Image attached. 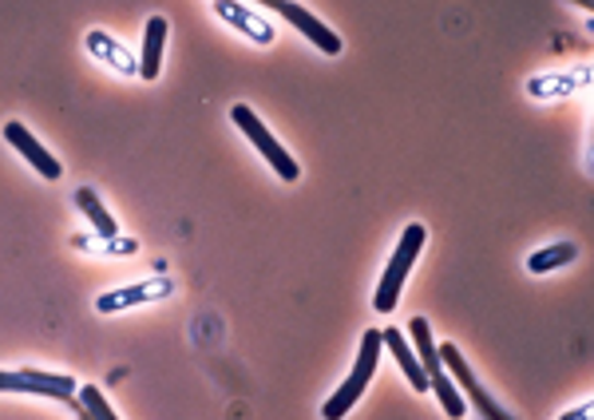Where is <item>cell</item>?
Here are the masks:
<instances>
[{
    "instance_id": "cell-1",
    "label": "cell",
    "mask_w": 594,
    "mask_h": 420,
    "mask_svg": "<svg viewBox=\"0 0 594 420\" xmlns=\"http://www.w3.org/2000/svg\"><path fill=\"white\" fill-rule=\"evenodd\" d=\"M424 238H428L424 226H420V222H408L405 234H400V242H396L393 258H388L385 273H381V282H376V294H373L376 314H393V310H396V302H400V290H405V282H408V273H412L420 250H424Z\"/></svg>"
},
{
    "instance_id": "cell-2",
    "label": "cell",
    "mask_w": 594,
    "mask_h": 420,
    "mask_svg": "<svg viewBox=\"0 0 594 420\" xmlns=\"http://www.w3.org/2000/svg\"><path fill=\"white\" fill-rule=\"evenodd\" d=\"M376 365H381V329H369V334L361 337V349H357V361H353V369H349V377H345L341 389L322 405V420L349 417V409L361 400V393L373 385Z\"/></svg>"
},
{
    "instance_id": "cell-3",
    "label": "cell",
    "mask_w": 594,
    "mask_h": 420,
    "mask_svg": "<svg viewBox=\"0 0 594 420\" xmlns=\"http://www.w3.org/2000/svg\"><path fill=\"white\" fill-rule=\"evenodd\" d=\"M230 119H234V124L242 127V136L251 139L254 143V151H258L261 159H266V163H270L273 167V175H278V179H286V183H298V175H302V167H298V159L290 155V151H286V143L278 136H273L270 127L261 124L258 116H254L251 107L246 104H234V112H230Z\"/></svg>"
},
{
    "instance_id": "cell-4",
    "label": "cell",
    "mask_w": 594,
    "mask_h": 420,
    "mask_svg": "<svg viewBox=\"0 0 594 420\" xmlns=\"http://www.w3.org/2000/svg\"><path fill=\"white\" fill-rule=\"evenodd\" d=\"M436 353H440V365L449 369L452 385H459V389H464V393H459V397H464V405H471V409L480 412L484 420H515L508 409H503L500 400H496L488 389H484L480 377L471 373V365H468L464 358H459V349L452 346V341H444V346H440Z\"/></svg>"
},
{
    "instance_id": "cell-5",
    "label": "cell",
    "mask_w": 594,
    "mask_h": 420,
    "mask_svg": "<svg viewBox=\"0 0 594 420\" xmlns=\"http://www.w3.org/2000/svg\"><path fill=\"white\" fill-rule=\"evenodd\" d=\"M0 393H28V397H53V400H75L80 385L68 373H44V369H0Z\"/></svg>"
},
{
    "instance_id": "cell-6",
    "label": "cell",
    "mask_w": 594,
    "mask_h": 420,
    "mask_svg": "<svg viewBox=\"0 0 594 420\" xmlns=\"http://www.w3.org/2000/svg\"><path fill=\"white\" fill-rule=\"evenodd\" d=\"M171 294H175V282L167 273H155V278H143V282L119 285L112 294H100L95 298V314H124V310H136V305L167 302Z\"/></svg>"
},
{
    "instance_id": "cell-7",
    "label": "cell",
    "mask_w": 594,
    "mask_h": 420,
    "mask_svg": "<svg viewBox=\"0 0 594 420\" xmlns=\"http://www.w3.org/2000/svg\"><path fill=\"white\" fill-rule=\"evenodd\" d=\"M266 9H278V16H282L286 24H293V28L302 32L305 40L313 44V48H322L325 56H337L341 52V36H337L329 24H322L317 16H313L305 4H293V0H270Z\"/></svg>"
},
{
    "instance_id": "cell-8",
    "label": "cell",
    "mask_w": 594,
    "mask_h": 420,
    "mask_svg": "<svg viewBox=\"0 0 594 420\" xmlns=\"http://www.w3.org/2000/svg\"><path fill=\"white\" fill-rule=\"evenodd\" d=\"M210 9H214V16H219V21H226L230 28H238L242 36H246V40L261 44V48L278 40L273 24L266 21V16H261L258 9H251V4H238V0H214Z\"/></svg>"
},
{
    "instance_id": "cell-9",
    "label": "cell",
    "mask_w": 594,
    "mask_h": 420,
    "mask_svg": "<svg viewBox=\"0 0 594 420\" xmlns=\"http://www.w3.org/2000/svg\"><path fill=\"white\" fill-rule=\"evenodd\" d=\"M591 88V68H574V72H539L527 80V95L539 104H555L567 95H579Z\"/></svg>"
},
{
    "instance_id": "cell-10",
    "label": "cell",
    "mask_w": 594,
    "mask_h": 420,
    "mask_svg": "<svg viewBox=\"0 0 594 420\" xmlns=\"http://www.w3.org/2000/svg\"><path fill=\"white\" fill-rule=\"evenodd\" d=\"M4 139H9L12 148H16L24 159H28L32 171H36L40 179H60V175H63V167L56 163L53 151H44V148H40V139L32 136V131L21 124V119H9V124H4Z\"/></svg>"
},
{
    "instance_id": "cell-11",
    "label": "cell",
    "mask_w": 594,
    "mask_h": 420,
    "mask_svg": "<svg viewBox=\"0 0 594 420\" xmlns=\"http://www.w3.org/2000/svg\"><path fill=\"white\" fill-rule=\"evenodd\" d=\"M84 48L95 56L100 63H107L115 75H139V56L127 48L124 40H115L112 32H104V28H92L84 36Z\"/></svg>"
},
{
    "instance_id": "cell-12",
    "label": "cell",
    "mask_w": 594,
    "mask_h": 420,
    "mask_svg": "<svg viewBox=\"0 0 594 420\" xmlns=\"http://www.w3.org/2000/svg\"><path fill=\"white\" fill-rule=\"evenodd\" d=\"M163 52H167V21L151 16L143 32V52H139V80L155 84L159 72H163Z\"/></svg>"
},
{
    "instance_id": "cell-13",
    "label": "cell",
    "mask_w": 594,
    "mask_h": 420,
    "mask_svg": "<svg viewBox=\"0 0 594 420\" xmlns=\"http://www.w3.org/2000/svg\"><path fill=\"white\" fill-rule=\"evenodd\" d=\"M381 346L396 358V365H400V373L408 377L412 393H428V377H424V369H420L417 353H412V346H408V337L400 334V329H381Z\"/></svg>"
},
{
    "instance_id": "cell-14",
    "label": "cell",
    "mask_w": 594,
    "mask_h": 420,
    "mask_svg": "<svg viewBox=\"0 0 594 420\" xmlns=\"http://www.w3.org/2000/svg\"><path fill=\"white\" fill-rule=\"evenodd\" d=\"M408 329H412V353H417L420 369H424V377H440L444 373V365H440V353H436V341H432V326H428L424 317H412L408 322Z\"/></svg>"
},
{
    "instance_id": "cell-15",
    "label": "cell",
    "mask_w": 594,
    "mask_h": 420,
    "mask_svg": "<svg viewBox=\"0 0 594 420\" xmlns=\"http://www.w3.org/2000/svg\"><path fill=\"white\" fill-rule=\"evenodd\" d=\"M75 207L84 210V219L92 222L100 238H115V234H119V222H115L112 214H107V207L100 202V195H95L92 187H80V190H75Z\"/></svg>"
},
{
    "instance_id": "cell-16",
    "label": "cell",
    "mask_w": 594,
    "mask_h": 420,
    "mask_svg": "<svg viewBox=\"0 0 594 420\" xmlns=\"http://www.w3.org/2000/svg\"><path fill=\"white\" fill-rule=\"evenodd\" d=\"M574 258H579V246H574V242H551V246H543V250H535L532 258H527V270L555 273V270H563V266H571Z\"/></svg>"
},
{
    "instance_id": "cell-17",
    "label": "cell",
    "mask_w": 594,
    "mask_h": 420,
    "mask_svg": "<svg viewBox=\"0 0 594 420\" xmlns=\"http://www.w3.org/2000/svg\"><path fill=\"white\" fill-rule=\"evenodd\" d=\"M75 246L100 254V258H131V254L139 250V242L124 238V234H115V238H100V234H95V238H75Z\"/></svg>"
},
{
    "instance_id": "cell-18",
    "label": "cell",
    "mask_w": 594,
    "mask_h": 420,
    "mask_svg": "<svg viewBox=\"0 0 594 420\" xmlns=\"http://www.w3.org/2000/svg\"><path fill=\"white\" fill-rule=\"evenodd\" d=\"M428 389L436 393V400H440V409L449 412L452 420H459L464 412H468V405H464V397H459V389L452 385V377L449 373H440V377H432L428 381Z\"/></svg>"
},
{
    "instance_id": "cell-19",
    "label": "cell",
    "mask_w": 594,
    "mask_h": 420,
    "mask_svg": "<svg viewBox=\"0 0 594 420\" xmlns=\"http://www.w3.org/2000/svg\"><path fill=\"white\" fill-rule=\"evenodd\" d=\"M80 405L92 412V420H119L112 405H107V397L95 389V385H80Z\"/></svg>"
},
{
    "instance_id": "cell-20",
    "label": "cell",
    "mask_w": 594,
    "mask_h": 420,
    "mask_svg": "<svg viewBox=\"0 0 594 420\" xmlns=\"http://www.w3.org/2000/svg\"><path fill=\"white\" fill-rule=\"evenodd\" d=\"M594 417V405L591 400H583V405H574V409H567L559 420H591Z\"/></svg>"
}]
</instances>
